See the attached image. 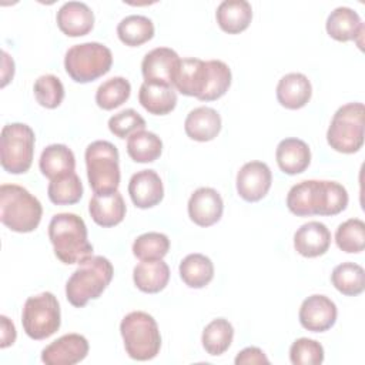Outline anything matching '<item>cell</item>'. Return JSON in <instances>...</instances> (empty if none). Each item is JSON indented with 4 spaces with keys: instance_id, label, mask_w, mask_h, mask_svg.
<instances>
[{
    "instance_id": "36",
    "label": "cell",
    "mask_w": 365,
    "mask_h": 365,
    "mask_svg": "<svg viewBox=\"0 0 365 365\" xmlns=\"http://www.w3.org/2000/svg\"><path fill=\"white\" fill-rule=\"evenodd\" d=\"M336 247L348 254H358L365 248V222L349 218L338 225L335 231Z\"/></svg>"
},
{
    "instance_id": "17",
    "label": "cell",
    "mask_w": 365,
    "mask_h": 365,
    "mask_svg": "<svg viewBox=\"0 0 365 365\" xmlns=\"http://www.w3.org/2000/svg\"><path fill=\"white\" fill-rule=\"evenodd\" d=\"M128 194L135 207L145 210L163 201L164 185L154 170H141L131 175Z\"/></svg>"
},
{
    "instance_id": "35",
    "label": "cell",
    "mask_w": 365,
    "mask_h": 365,
    "mask_svg": "<svg viewBox=\"0 0 365 365\" xmlns=\"http://www.w3.org/2000/svg\"><path fill=\"white\" fill-rule=\"evenodd\" d=\"M131 94V84L124 77H111L98 86L96 103L103 110H114L124 104Z\"/></svg>"
},
{
    "instance_id": "18",
    "label": "cell",
    "mask_w": 365,
    "mask_h": 365,
    "mask_svg": "<svg viewBox=\"0 0 365 365\" xmlns=\"http://www.w3.org/2000/svg\"><path fill=\"white\" fill-rule=\"evenodd\" d=\"M331 245V232L325 224L319 221H308L302 224L294 234V248L305 258L324 255Z\"/></svg>"
},
{
    "instance_id": "15",
    "label": "cell",
    "mask_w": 365,
    "mask_h": 365,
    "mask_svg": "<svg viewBox=\"0 0 365 365\" xmlns=\"http://www.w3.org/2000/svg\"><path fill=\"white\" fill-rule=\"evenodd\" d=\"M190 220L200 227H210L222 217L224 202L220 192L211 187L197 188L187 204Z\"/></svg>"
},
{
    "instance_id": "12",
    "label": "cell",
    "mask_w": 365,
    "mask_h": 365,
    "mask_svg": "<svg viewBox=\"0 0 365 365\" xmlns=\"http://www.w3.org/2000/svg\"><path fill=\"white\" fill-rule=\"evenodd\" d=\"M338 309L335 302L322 294H314L305 298L299 307L298 318L302 328L311 332H324L336 322Z\"/></svg>"
},
{
    "instance_id": "19",
    "label": "cell",
    "mask_w": 365,
    "mask_h": 365,
    "mask_svg": "<svg viewBox=\"0 0 365 365\" xmlns=\"http://www.w3.org/2000/svg\"><path fill=\"white\" fill-rule=\"evenodd\" d=\"M56 20L66 36L81 37L93 30L94 13L83 1H67L58 9Z\"/></svg>"
},
{
    "instance_id": "9",
    "label": "cell",
    "mask_w": 365,
    "mask_h": 365,
    "mask_svg": "<svg viewBox=\"0 0 365 365\" xmlns=\"http://www.w3.org/2000/svg\"><path fill=\"white\" fill-rule=\"evenodd\" d=\"M34 131L24 123H10L0 134V163L10 174L29 171L34 155Z\"/></svg>"
},
{
    "instance_id": "7",
    "label": "cell",
    "mask_w": 365,
    "mask_h": 365,
    "mask_svg": "<svg viewBox=\"0 0 365 365\" xmlns=\"http://www.w3.org/2000/svg\"><path fill=\"white\" fill-rule=\"evenodd\" d=\"M113 64L111 50L97 41L71 46L64 56V68L76 83H90L107 74Z\"/></svg>"
},
{
    "instance_id": "26",
    "label": "cell",
    "mask_w": 365,
    "mask_h": 365,
    "mask_svg": "<svg viewBox=\"0 0 365 365\" xmlns=\"http://www.w3.org/2000/svg\"><path fill=\"white\" fill-rule=\"evenodd\" d=\"M133 281L140 291L145 294H157L167 287L170 281V268L163 259L141 261L133 269Z\"/></svg>"
},
{
    "instance_id": "37",
    "label": "cell",
    "mask_w": 365,
    "mask_h": 365,
    "mask_svg": "<svg viewBox=\"0 0 365 365\" xmlns=\"http://www.w3.org/2000/svg\"><path fill=\"white\" fill-rule=\"evenodd\" d=\"M170 250V240L163 232H145L138 235L133 242V254L140 261L163 259Z\"/></svg>"
},
{
    "instance_id": "32",
    "label": "cell",
    "mask_w": 365,
    "mask_h": 365,
    "mask_svg": "<svg viewBox=\"0 0 365 365\" xmlns=\"http://www.w3.org/2000/svg\"><path fill=\"white\" fill-rule=\"evenodd\" d=\"M232 338V324L225 318H215L205 325L201 335V342L207 354L218 356L222 355L231 346Z\"/></svg>"
},
{
    "instance_id": "40",
    "label": "cell",
    "mask_w": 365,
    "mask_h": 365,
    "mask_svg": "<svg viewBox=\"0 0 365 365\" xmlns=\"http://www.w3.org/2000/svg\"><path fill=\"white\" fill-rule=\"evenodd\" d=\"M324 356V346L311 338H298L289 348V361L294 365H319Z\"/></svg>"
},
{
    "instance_id": "16",
    "label": "cell",
    "mask_w": 365,
    "mask_h": 365,
    "mask_svg": "<svg viewBox=\"0 0 365 365\" xmlns=\"http://www.w3.org/2000/svg\"><path fill=\"white\" fill-rule=\"evenodd\" d=\"M208 80V61L201 58H182L174 77V88L184 96L201 100Z\"/></svg>"
},
{
    "instance_id": "25",
    "label": "cell",
    "mask_w": 365,
    "mask_h": 365,
    "mask_svg": "<svg viewBox=\"0 0 365 365\" xmlns=\"http://www.w3.org/2000/svg\"><path fill=\"white\" fill-rule=\"evenodd\" d=\"M215 19L222 31L238 34L248 29L252 20V7L247 0H224L217 7Z\"/></svg>"
},
{
    "instance_id": "30",
    "label": "cell",
    "mask_w": 365,
    "mask_h": 365,
    "mask_svg": "<svg viewBox=\"0 0 365 365\" xmlns=\"http://www.w3.org/2000/svg\"><path fill=\"white\" fill-rule=\"evenodd\" d=\"M117 36L125 46L137 47L154 37V24L145 16L130 14L118 23Z\"/></svg>"
},
{
    "instance_id": "31",
    "label": "cell",
    "mask_w": 365,
    "mask_h": 365,
    "mask_svg": "<svg viewBox=\"0 0 365 365\" xmlns=\"http://www.w3.org/2000/svg\"><path fill=\"white\" fill-rule=\"evenodd\" d=\"M331 282L346 297H356L365 289V271L359 264L342 262L332 269Z\"/></svg>"
},
{
    "instance_id": "5",
    "label": "cell",
    "mask_w": 365,
    "mask_h": 365,
    "mask_svg": "<svg viewBox=\"0 0 365 365\" xmlns=\"http://www.w3.org/2000/svg\"><path fill=\"white\" fill-rule=\"evenodd\" d=\"M125 352L131 359L150 361L161 348V335L155 319L144 311L127 314L120 324Z\"/></svg>"
},
{
    "instance_id": "43",
    "label": "cell",
    "mask_w": 365,
    "mask_h": 365,
    "mask_svg": "<svg viewBox=\"0 0 365 365\" xmlns=\"http://www.w3.org/2000/svg\"><path fill=\"white\" fill-rule=\"evenodd\" d=\"M0 324H1V339H0V348H7L10 345L14 344L16 341V328H14V324L6 317V315H1L0 317Z\"/></svg>"
},
{
    "instance_id": "14",
    "label": "cell",
    "mask_w": 365,
    "mask_h": 365,
    "mask_svg": "<svg viewBox=\"0 0 365 365\" xmlns=\"http://www.w3.org/2000/svg\"><path fill=\"white\" fill-rule=\"evenodd\" d=\"M88 348L86 336L80 334H66L41 351V361L46 365H74L87 356Z\"/></svg>"
},
{
    "instance_id": "23",
    "label": "cell",
    "mask_w": 365,
    "mask_h": 365,
    "mask_svg": "<svg viewBox=\"0 0 365 365\" xmlns=\"http://www.w3.org/2000/svg\"><path fill=\"white\" fill-rule=\"evenodd\" d=\"M125 202L120 191L110 194H94L88 202V212L100 227H114L125 217Z\"/></svg>"
},
{
    "instance_id": "24",
    "label": "cell",
    "mask_w": 365,
    "mask_h": 365,
    "mask_svg": "<svg viewBox=\"0 0 365 365\" xmlns=\"http://www.w3.org/2000/svg\"><path fill=\"white\" fill-rule=\"evenodd\" d=\"M325 29L331 38L336 41H351L362 36L364 23L355 10L341 6L329 13Z\"/></svg>"
},
{
    "instance_id": "13",
    "label": "cell",
    "mask_w": 365,
    "mask_h": 365,
    "mask_svg": "<svg viewBox=\"0 0 365 365\" xmlns=\"http://www.w3.org/2000/svg\"><path fill=\"white\" fill-rule=\"evenodd\" d=\"M180 61V56L170 47L153 48L144 56L141 61V73L144 81L161 86H173Z\"/></svg>"
},
{
    "instance_id": "39",
    "label": "cell",
    "mask_w": 365,
    "mask_h": 365,
    "mask_svg": "<svg viewBox=\"0 0 365 365\" xmlns=\"http://www.w3.org/2000/svg\"><path fill=\"white\" fill-rule=\"evenodd\" d=\"M34 97L41 107L57 108L64 98V86L61 80L53 74L40 76L33 86Z\"/></svg>"
},
{
    "instance_id": "1",
    "label": "cell",
    "mask_w": 365,
    "mask_h": 365,
    "mask_svg": "<svg viewBox=\"0 0 365 365\" xmlns=\"http://www.w3.org/2000/svg\"><path fill=\"white\" fill-rule=\"evenodd\" d=\"M348 205L346 188L329 180H304L287 194V207L297 217L336 215Z\"/></svg>"
},
{
    "instance_id": "34",
    "label": "cell",
    "mask_w": 365,
    "mask_h": 365,
    "mask_svg": "<svg viewBox=\"0 0 365 365\" xmlns=\"http://www.w3.org/2000/svg\"><path fill=\"white\" fill-rule=\"evenodd\" d=\"M47 195L56 205H71L83 197V182L80 177L73 171L63 177L50 180L47 187Z\"/></svg>"
},
{
    "instance_id": "4",
    "label": "cell",
    "mask_w": 365,
    "mask_h": 365,
    "mask_svg": "<svg viewBox=\"0 0 365 365\" xmlns=\"http://www.w3.org/2000/svg\"><path fill=\"white\" fill-rule=\"evenodd\" d=\"M43 215L41 202L24 187L1 184L0 187V221L14 232L34 231Z\"/></svg>"
},
{
    "instance_id": "8",
    "label": "cell",
    "mask_w": 365,
    "mask_h": 365,
    "mask_svg": "<svg viewBox=\"0 0 365 365\" xmlns=\"http://www.w3.org/2000/svg\"><path fill=\"white\" fill-rule=\"evenodd\" d=\"M364 115L362 103L341 106L331 118L327 141L331 148L342 154H354L364 145Z\"/></svg>"
},
{
    "instance_id": "11",
    "label": "cell",
    "mask_w": 365,
    "mask_h": 365,
    "mask_svg": "<svg viewBox=\"0 0 365 365\" xmlns=\"http://www.w3.org/2000/svg\"><path fill=\"white\" fill-rule=\"evenodd\" d=\"M272 182V173L269 167L262 161H248L237 173V192L238 195L248 201L257 202L262 200Z\"/></svg>"
},
{
    "instance_id": "20",
    "label": "cell",
    "mask_w": 365,
    "mask_h": 365,
    "mask_svg": "<svg viewBox=\"0 0 365 365\" xmlns=\"http://www.w3.org/2000/svg\"><path fill=\"white\" fill-rule=\"evenodd\" d=\"M312 96V86L302 73H288L277 84V100L288 110L305 107Z\"/></svg>"
},
{
    "instance_id": "22",
    "label": "cell",
    "mask_w": 365,
    "mask_h": 365,
    "mask_svg": "<svg viewBox=\"0 0 365 365\" xmlns=\"http://www.w3.org/2000/svg\"><path fill=\"white\" fill-rule=\"evenodd\" d=\"M221 115L217 110L201 106L191 110L184 121L185 134L200 143L214 140L221 131Z\"/></svg>"
},
{
    "instance_id": "3",
    "label": "cell",
    "mask_w": 365,
    "mask_h": 365,
    "mask_svg": "<svg viewBox=\"0 0 365 365\" xmlns=\"http://www.w3.org/2000/svg\"><path fill=\"white\" fill-rule=\"evenodd\" d=\"M113 275V264L106 257L93 255L84 259L66 282L67 301L76 308H83L90 299H96L104 292Z\"/></svg>"
},
{
    "instance_id": "42",
    "label": "cell",
    "mask_w": 365,
    "mask_h": 365,
    "mask_svg": "<svg viewBox=\"0 0 365 365\" xmlns=\"http://www.w3.org/2000/svg\"><path fill=\"white\" fill-rule=\"evenodd\" d=\"M235 365H245V364H269V359L262 352V349L257 346H247L240 351L234 359Z\"/></svg>"
},
{
    "instance_id": "21",
    "label": "cell",
    "mask_w": 365,
    "mask_h": 365,
    "mask_svg": "<svg viewBox=\"0 0 365 365\" xmlns=\"http://www.w3.org/2000/svg\"><path fill=\"white\" fill-rule=\"evenodd\" d=\"M275 158L279 170L288 175L304 173L311 163V150L308 144L299 138L289 137L278 143Z\"/></svg>"
},
{
    "instance_id": "10",
    "label": "cell",
    "mask_w": 365,
    "mask_h": 365,
    "mask_svg": "<svg viewBox=\"0 0 365 365\" xmlns=\"http://www.w3.org/2000/svg\"><path fill=\"white\" fill-rule=\"evenodd\" d=\"M21 324L27 336L36 341L56 334L61 325L58 299L53 292H41L29 297L23 305Z\"/></svg>"
},
{
    "instance_id": "27",
    "label": "cell",
    "mask_w": 365,
    "mask_h": 365,
    "mask_svg": "<svg viewBox=\"0 0 365 365\" xmlns=\"http://www.w3.org/2000/svg\"><path fill=\"white\" fill-rule=\"evenodd\" d=\"M138 101L150 114L165 115L177 106V93L173 86L143 83L138 91Z\"/></svg>"
},
{
    "instance_id": "33",
    "label": "cell",
    "mask_w": 365,
    "mask_h": 365,
    "mask_svg": "<svg viewBox=\"0 0 365 365\" xmlns=\"http://www.w3.org/2000/svg\"><path fill=\"white\" fill-rule=\"evenodd\" d=\"M127 153L135 163H153L163 153V141L157 134L140 130L128 137Z\"/></svg>"
},
{
    "instance_id": "44",
    "label": "cell",
    "mask_w": 365,
    "mask_h": 365,
    "mask_svg": "<svg viewBox=\"0 0 365 365\" xmlns=\"http://www.w3.org/2000/svg\"><path fill=\"white\" fill-rule=\"evenodd\" d=\"M1 56H3V71H1L3 81H1V87H4L9 83V74L11 76V78L14 76V61L4 50L1 51Z\"/></svg>"
},
{
    "instance_id": "29",
    "label": "cell",
    "mask_w": 365,
    "mask_h": 365,
    "mask_svg": "<svg viewBox=\"0 0 365 365\" xmlns=\"http://www.w3.org/2000/svg\"><path fill=\"white\" fill-rule=\"evenodd\" d=\"M182 282L190 288H204L214 278V264L204 254H188L178 267Z\"/></svg>"
},
{
    "instance_id": "38",
    "label": "cell",
    "mask_w": 365,
    "mask_h": 365,
    "mask_svg": "<svg viewBox=\"0 0 365 365\" xmlns=\"http://www.w3.org/2000/svg\"><path fill=\"white\" fill-rule=\"evenodd\" d=\"M231 70L221 60H208V80L201 101H214L221 98L231 86Z\"/></svg>"
},
{
    "instance_id": "41",
    "label": "cell",
    "mask_w": 365,
    "mask_h": 365,
    "mask_svg": "<svg viewBox=\"0 0 365 365\" xmlns=\"http://www.w3.org/2000/svg\"><path fill=\"white\" fill-rule=\"evenodd\" d=\"M144 128L145 120L134 108H125L108 118V130L118 138H128Z\"/></svg>"
},
{
    "instance_id": "2",
    "label": "cell",
    "mask_w": 365,
    "mask_h": 365,
    "mask_svg": "<svg viewBox=\"0 0 365 365\" xmlns=\"http://www.w3.org/2000/svg\"><path fill=\"white\" fill-rule=\"evenodd\" d=\"M48 238L56 257L67 265L80 264L93 257L86 222L73 212H58L48 224Z\"/></svg>"
},
{
    "instance_id": "6",
    "label": "cell",
    "mask_w": 365,
    "mask_h": 365,
    "mask_svg": "<svg viewBox=\"0 0 365 365\" xmlns=\"http://www.w3.org/2000/svg\"><path fill=\"white\" fill-rule=\"evenodd\" d=\"M87 178L94 194H110L118 191L120 155L117 147L106 140H97L86 148Z\"/></svg>"
},
{
    "instance_id": "28",
    "label": "cell",
    "mask_w": 365,
    "mask_h": 365,
    "mask_svg": "<svg viewBox=\"0 0 365 365\" xmlns=\"http://www.w3.org/2000/svg\"><path fill=\"white\" fill-rule=\"evenodd\" d=\"M38 167L44 177H47L48 180H54L74 171L76 157L67 145L50 144L41 151Z\"/></svg>"
}]
</instances>
